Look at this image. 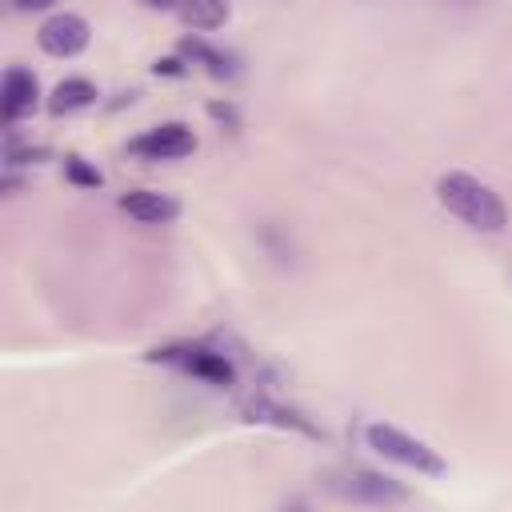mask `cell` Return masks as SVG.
I'll return each mask as SVG.
<instances>
[{"mask_svg": "<svg viewBox=\"0 0 512 512\" xmlns=\"http://www.w3.org/2000/svg\"><path fill=\"white\" fill-rule=\"evenodd\" d=\"M88 104H96V84L84 80V76H64V80L52 88V96H48V108H52L56 116L80 112V108H88Z\"/></svg>", "mask_w": 512, "mask_h": 512, "instance_id": "30bf717a", "label": "cell"}, {"mask_svg": "<svg viewBox=\"0 0 512 512\" xmlns=\"http://www.w3.org/2000/svg\"><path fill=\"white\" fill-rule=\"evenodd\" d=\"M208 116H212L220 128H228V132H236V128H240V116H236V108H232V104L212 100V104H208Z\"/></svg>", "mask_w": 512, "mask_h": 512, "instance_id": "5bb4252c", "label": "cell"}, {"mask_svg": "<svg viewBox=\"0 0 512 512\" xmlns=\"http://www.w3.org/2000/svg\"><path fill=\"white\" fill-rule=\"evenodd\" d=\"M148 360L172 364V368H180V372H188V376H196V380H204V384H212V388L236 384V364H232L224 352L204 348V344H168V348L148 352Z\"/></svg>", "mask_w": 512, "mask_h": 512, "instance_id": "277c9868", "label": "cell"}, {"mask_svg": "<svg viewBox=\"0 0 512 512\" xmlns=\"http://www.w3.org/2000/svg\"><path fill=\"white\" fill-rule=\"evenodd\" d=\"M180 56H188L192 64H200L208 76H216V80H232L236 76V60L228 56V52H220L216 44H208V40H200V36H184L180 40Z\"/></svg>", "mask_w": 512, "mask_h": 512, "instance_id": "9c48e42d", "label": "cell"}, {"mask_svg": "<svg viewBox=\"0 0 512 512\" xmlns=\"http://www.w3.org/2000/svg\"><path fill=\"white\" fill-rule=\"evenodd\" d=\"M436 200L456 216L464 220L472 232H504L508 228V208L500 200V192L492 184H484L480 176L472 172H444L436 180Z\"/></svg>", "mask_w": 512, "mask_h": 512, "instance_id": "6da1fadb", "label": "cell"}, {"mask_svg": "<svg viewBox=\"0 0 512 512\" xmlns=\"http://www.w3.org/2000/svg\"><path fill=\"white\" fill-rule=\"evenodd\" d=\"M16 12H44V8H52L56 0H8Z\"/></svg>", "mask_w": 512, "mask_h": 512, "instance_id": "9a60e30c", "label": "cell"}, {"mask_svg": "<svg viewBox=\"0 0 512 512\" xmlns=\"http://www.w3.org/2000/svg\"><path fill=\"white\" fill-rule=\"evenodd\" d=\"M180 20L188 28H220L228 20V0H180Z\"/></svg>", "mask_w": 512, "mask_h": 512, "instance_id": "8fae6325", "label": "cell"}, {"mask_svg": "<svg viewBox=\"0 0 512 512\" xmlns=\"http://www.w3.org/2000/svg\"><path fill=\"white\" fill-rule=\"evenodd\" d=\"M128 152L140 160H180V156L196 152V136H192V128L168 120V124H156V128L140 132L136 140H128Z\"/></svg>", "mask_w": 512, "mask_h": 512, "instance_id": "8992f818", "label": "cell"}, {"mask_svg": "<svg viewBox=\"0 0 512 512\" xmlns=\"http://www.w3.org/2000/svg\"><path fill=\"white\" fill-rule=\"evenodd\" d=\"M64 176L72 180V184H80V188H100V172L96 168H88L80 156H64Z\"/></svg>", "mask_w": 512, "mask_h": 512, "instance_id": "4fadbf2b", "label": "cell"}, {"mask_svg": "<svg viewBox=\"0 0 512 512\" xmlns=\"http://www.w3.org/2000/svg\"><path fill=\"white\" fill-rule=\"evenodd\" d=\"M328 488L340 496V500H352V504H372V508H392V504H408V488L384 472H372V468H344V472H332L328 476Z\"/></svg>", "mask_w": 512, "mask_h": 512, "instance_id": "3957f363", "label": "cell"}, {"mask_svg": "<svg viewBox=\"0 0 512 512\" xmlns=\"http://www.w3.org/2000/svg\"><path fill=\"white\" fill-rule=\"evenodd\" d=\"M156 72H164V76H184V64L172 56V60H160V64H156Z\"/></svg>", "mask_w": 512, "mask_h": 512, "instance_id": "2e32d148", "label": "cell"}, {"mask_svg": "<svg viewBox=\"0 0 512 512\" xmlns=\"http://www.w3.org/2000/svg\"><path fill=\"white\" fill-rule=\"evenodd\" d=\"M120 208H124L132 220H140V224H172V220L180 216V204H176L172 196H164V192H152V188H132V192H124V196H120Z\"/></svg>", "mask_w": 512, "mask_h": 512, "instance_id": "ba28073f", "label": "cell"}, {"mask_svg": "<svg viewBox=\"0 0 512 512\" xmlns=\"http://www.w3.org/2000/svg\"><path fill=\"white\" fill-rule=\"evenodd\" d=\"M36 96H40L36 76H32L28 68L12 64V68L4 72V88H0V112H4V124H16L24 112H32V108H36Z\"/></svg>", "mask_w": 512, "mask_h": 512, "instance_id": "52a82bcc", "label": "cell"}, {"mask_svg": "<svg viewBox=\"0 0 512 512\" xmlns=\"http://www.w3.org/2000/svg\"><path fill=\"white\" fill-rule=\"evenodd\" d=\"M248 420H272V424H280V428H300V432H308V436H316V428L300 416V412H292V408H284V404H272V400H252L248 408Z\"/></svg>", "mask_w": 512, "mask_h": 512, "instance_id": "7c38bea8", "label": "cell"}, {"mask_svg": "<svg viewBox=\"0 0 512 512\" xmlns=\"http://www.w3.org/2000/svg\"><path fill=\"white\" fill-rule=\"evenodd\" d=\"M88 40H92V28H88V20L76 16V12H56V16H48V20L40 24V32H36V44H40L48 56H56V60L80 56V52L88 48Z\"/></svg>", "mask_w": 512, "mask_h": 512, "instance_id": "5b68a950", "label": "cell"}, {"mask_svg": "<svg viewBox=\"0 0 512 512\" xmlns=\"http://www.w3.org/2000/svg\"><path fill=\"white\" fill-rule=\"evenodd\" d=\"M364 444H368L376 456H384V460H392V464H400V468H412V472H420V476H444V460L436 456V448H428L424 440L408 436V432L396 428V424H384V420L364 424Z\"/></svg>", "mask_w": 512, "mask_h": 512, "instance_id": "7a4b0ae2", "label": "cell"}]
</instances>
